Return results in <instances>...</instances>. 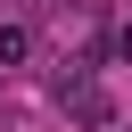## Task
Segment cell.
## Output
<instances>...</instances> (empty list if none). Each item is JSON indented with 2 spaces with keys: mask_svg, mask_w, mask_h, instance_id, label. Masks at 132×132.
<instances>
[{
  "mask_svg": "<svg viewBox=\"0 0 132 132\" xmlns=\"http://www.w3.org/2000/svg\"><path fill=\"white\" fill-rule=\"evenodd\" d=\"M50 99L74 116V124H91V132H107V99H99V58H66L58 74H50Z\"/></svg>",
  "mask_w": 132,
  "mask_h": 132,
  "instance_id": "cell-1",
  "label": "cell"
},
{
  "mask_svg": "<svg viewBox=\"0 0 132 132\" xmlns=\"http://www.w3.org/2000/svg\"><path fill=\"white\" fill-rule=\"evenodd\" d=\"M25 50H33V33H25V25H0V66H16Z\"/></svg>",
  "mask_w": 132,
  "mask_h": 132,
  "instance_id": "cell-2",
  "label": "cell"
},
{
  "mask_svg": "<svg viewBox=\"0 0 132 132\" xmlns=\"http://www.w3.org/2000/svg\"><path fill=\"white\" fill-rule=\"evenodd\" d=\"M107 58H116V66H132V16H124V25L107 33Z\"/></svg>",
  "mask_w": 132,
  "mask_h": 132,
  "instance_id": "cell-3",
  "label": "cell"
}]
</instances>
